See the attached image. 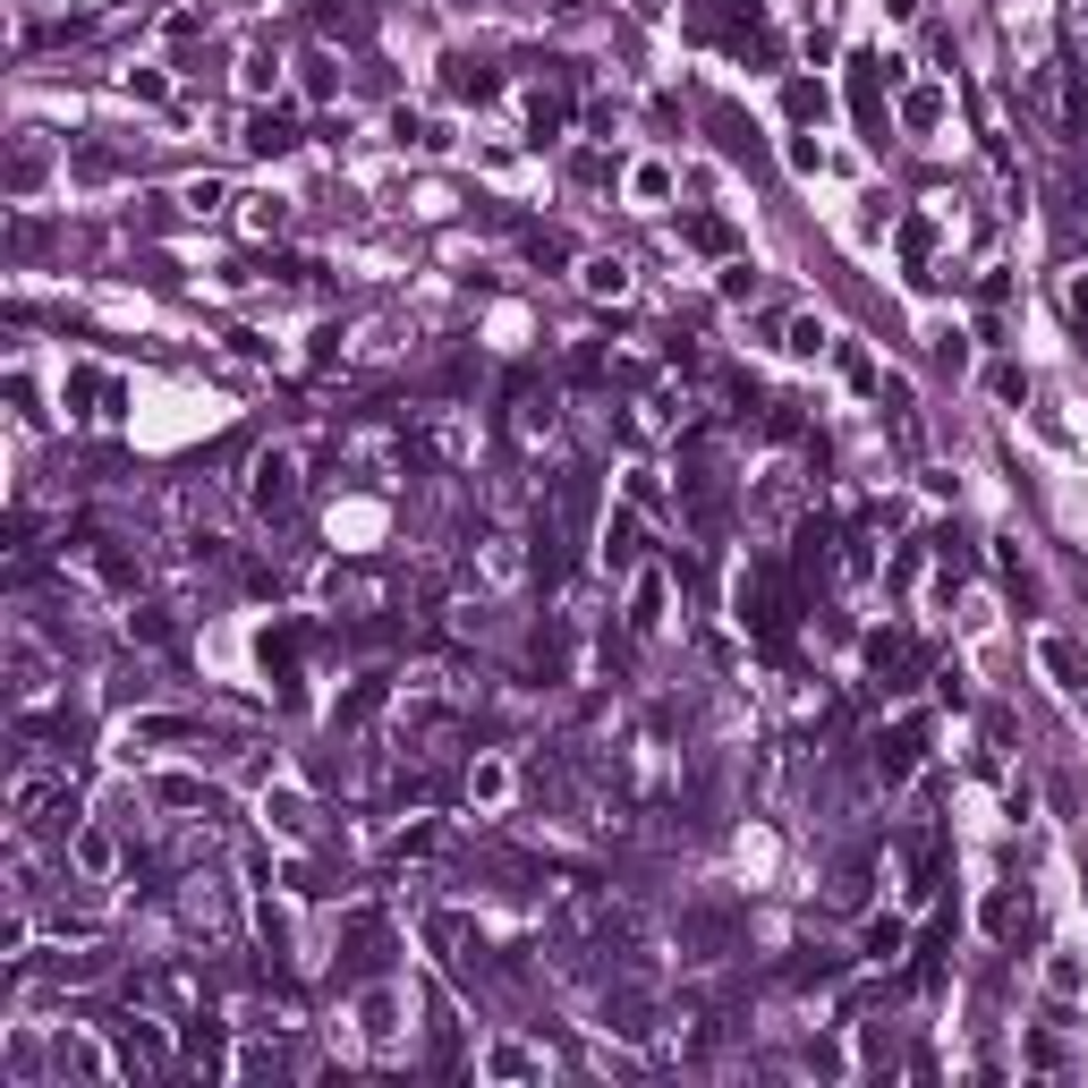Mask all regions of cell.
Here are the masks:
<instances>
[{
    "instance_id": "cell-13",
    "label": "cell",
    "mask_w": 1088,
    "mask_h": 1088,
    "mask_svg": "<svg viewBox=\"0 0 1088 1088\" xmlns=\"http://www.w3.org/2000/svg\"><path fill=\"white\" fill-rule=\"evenodd\" d=\"M978 919H987V936L1012 944L1020 927H1029V901H1020V894H987V910H978Z\"/></svg>"
},
{
    "instance_id": "cell-19",
    "label": "cell",
    "mask_w": 1088,
    "mask_h": 1088,
    "mask_svg": "<svg viewBox=\"0 0 1088 1088\" xmlns=\"http://www.w3.org/2000/svg\"><path fill=\"white\" fill-rule=\"evenodd\" d=\"M782 349H791V358H817V349H834V340H825L817 315H791V340H782Z\"/></svg>"
},
{
    "instance_id": "cell-24",
    "label": "cell",
    "mask_w": 1088,
    "mask_h": 1088,
    "mask_svg": "<svg viewBox=\"0 0 1088 1088\" xmlns=\"http://www.w3.org/2000/svg\"><path fill=\"white\" fill-rule=\"evenodd\" d=\"M927 247H936V221H901V256L910 264H927Z\"/></svg>"
},
{
    "instance_id": "cell-9",
    "label": "cell",
    "mask_w": 1088,
    "mask_h": 1088,
    "mask_svg": "<svg viewBox=\"0 0 1088 1088\" xmlns=\"http://www.w3.org/2000/svg\"><path fill=\"white\" fill-rule=\"evenodd\" d=\"M1038 663H1046L1055 689H1088V655L1071 647V638H1038Z\"/></svg>"
},
{
    "instance_id": "cell-5",
    "label": "cell",
    "mask_w": 1088,
    "mask_h": 1088,
    "mask_svg": "<svg viewBox=\"0 0 1088 1088\" xmlns=\"http://www.w3.org/2000/svg\"><path fill=\"white\" fill-rule=\"evenodd\" d=\"M69 400H77V417H120V375H102V366H69Z\"/></svg>"
},
{
    "instance_id": "cell-14",
    "label": "cell",
    "mask_w": 1088,
    "mask_h": 1088,
    "mask_svg": "<svg viewBox=\"0 0 1088 1088\" xmlns=\"http://www.w3.org/2000/svg\"><path fill=\"white\" fill-rule=\"evenodd\" d=\"M51 1064H60V1071H77V1080H102V1055H94L86 1038H69V1029L51 1038Z\"/></svg>"
},
{
    "instance_id": "cell-8",
    "label": "cell",
    "mask_w": 1088,
    "mask_h": 1088,
    "mask_svg": "<svg viewBox=\"0 0 1088 1088\" xmlns=\"http://www.w3.org/2000/svg\"><path fill=\"white\" fill-rule=\"evenodd\" d=\"M120 1064H128V1071H162V1064H170V1046H162V1029H153V1020H120Z\"/></svg>"
},
{
    "instance_id": "cell-22",
    "label": "cell",
    "mask_w": 1088,
    "mask_h": 1088,
    "mask_svg": "<svg viewBox=\"0 0 1088 1088\" xmlns=\"http://www.w3.org/2000/svg\"><path fill=\"white\" fill-rule=\"evenodd\" d=\"M689 247H706V256H723V247H731V230H723L715 213H698V221H689Z\"/></svg>"
},
{
    "instance_id": "cell-6",
    "label": "cell",
    "mask_w": 1088,
    "mask_h": 1088,
    "mask_svg": "<svg viewBox=\"0 0 1088 1088\" xmlns=\"http://www.w3.org/2000/svg\"><path fill=\"white\" fill-rule=\"evenodd\" d=\"M256 655H264V672L281 680V689H290V680H298V655H307V621H281V629H264V647H256Z\"/></svg>"
},
{
    "instance_id": "cell-10",
    "label": "cell",
    "mask_w": 1088,
    "mask_h": 1088,
    "mask_svg": "<svg viewBox=\"0 0 1088 1088\" xmlns=\"http://www.w3.org/2000/svg\"><path fill=\"white\" fill-rule=\"evenodd\" d=\"M638 510H647V502H621V510L605 519V561H612V570H629V561H638Z\"/></svg>"
},
{
    "instance_id": "cell-32",
    "label": "cell",
    "mask_w": 1088,
    "mask_h": 1088,
    "mask_svg": "<svg viewBox=\"0 0 1088 1088\" xmlns=\"http://www.w3.org/2000/svg\"><path fill=\"white\" fill-rule=\"evenodd\" d=\"M545 9H553V18H579V9H587V0H545Z\"/></svg>"
},
{
    "instance_id": "cell-23",
    "label": "cell",
    "mask_w": 1088,
    "mask_h": 1088,
    "mask_svg": "<svg viewBox=\"0 0 1088 1088\" xmlns=\"http://www.w3.org/2000/svg\"><path fill=\"white\" fill-rule=\"evenodd\" d=\"M655 621H663V579L638 587V612H629V629H655Z\"/></svg>"
},
{
    "instance_id": "cell-28",
    "label": "cell",
    "mask_w": 1088,
    "mask_h": 1088,
    "mask_svg": "<svg viewBox=\"0 0 1088 1088\" xmlns=\"http://www.w3.org/2000/svg\"><path fill=\"white\" fill-rule=\"evenodd\" d=\"M366 1029H375V1038H391V1029H400V1020H391V995H366Z\"/></svg>"
},
{
    "instance_id": "cell-27",
    "label": "cell",
    "mask_w": 1088,
    "mask_h": 1088,
    "mask_svg": "<svg viewBox=\"0 0 1088 1088\" xmlns=\"http://www.w3.org/2000/svg\"><path fill=\"white\" fill-rule=\"evenodd\" d=\"M264 817H281L290 834H307V825H315V817H307V799H264Z\"/></svg>"
},
{
    "instance_id": "cell-20",
    "label": "cell",
    "mask_w": 1088,
    "mask_h": 1088,
    "mask_svg": "<svg viewBox=\"0 0 1088 1088\" xmlns=\"http://www.w3.org/2000/svg\"><path fill=\"white\" fill-rule=\"evenodd\" d=\"M561 120H570V102H561V94H536L528 102V128H536V137H561Z\"/></svg>"
},
{
    "instance_id": "cell-3",
    "label": "cell",
    "mask_w": 1088,
    "mask_h": 1088,
    "mask_svg": "<svg viewBox=\"0 0 1088 1088\" xmlns=\"http://www.w3.org/2000/svg\"><path fill=\"white\" fill-rule=\"evenodd\" d=\"M894 77H901V60H876V51L850 60V111H859V128H885V86Z\"/></svg>"
},
{
    "instance_id": "cell-12",
    "label": "cell",
    "mask_w": 1088,
    "mask_h": 1088,
    "mask_svg": "<svg viewBox=\"0 0 1088 1088\" xmlns=\"http://www.w3.org/2000/svg\"><path fill=\"white\" fill-rule=\"evenodd\" d=\"M298 146V128L281 120V111H256V120H247V153H290Z\"/></svg>"
},
{
    "instance_id": "cell-30",
    "label": "cell",
    "mask_w": 1088,
    "mask_h": 1088,
    "mask_svg": "<svg viewBox=\"0 0 1088 1088\" xmlns=\"http://www.w3.org/2000/svg\"><path fill=\"white\" fill-rule=\"evenodd\" d=\"M1071 323L1088 332V272H1071Z\"/></svg>"
},
{
    "instance_id": "cell-2",
    "label": "cell",
    "mask_w": 1088,
    "mask_h": 1088,
    "mask_svg": "<svg viewBox=\"0 0 1088 1088\" xmlns=\"http://www.w3.org/2000/svg\"><path fill=\"white\" fill-rule=\"evenodd\" d=\"M247 502L264 510V519H281V510L298 502V460H290V451H256V468H247Z\"/></svg>"
},
{
    "instance_id": "cell-7",
    "label": "cell",
    "mask_w": 1088,
    "mask_h": 1088,
    "mask_svg": "<svg viewBox=\"0 0 1088 1088\" xmlns=\"http://www.w3.org/2000/svg\"><path fill=\"white\" fill-rule=\"evenodd\" d=\"M919 749H927V731H919V723H894L885 740H876V775H885V782H901L910 766H919Z\"/></svg>"
},
{
    "instance_id": "cell-4",
    "label": "cell",
    "mask_w": 1088,
    "mask_h": 1088,
    "mask_svg": "<svg viewBox=\"0 0 1088 1088\" xmlns=\"http://www.w3.org/2000/svg\"><path fill=\"white\" fill-rule=\"evenodd\" d=\"M868 672L885 680V689H910V680H919V647H910V629H876V638H868Z\"/></svg>"
},
{
    "instance_id": "cell-21",
    "label": "cell",
    "mask_w": 1088,
    "mask_h": 1088,
    "mask_svg": "<svg viewBox=\"0 0 1088 1088\" xmlns=\"http://www.w3.org/2000/svg\"><path fill=\"white\" fill-rule=\"evenodd\" d=\"M128 638H146V647H170L179 629H170V612H128Z\"/></svg>"
},
{
    "instance_id": "cell-25",
    "label": "cell",
    "mask_w": 1088,
    "mask_h": 1088,
    "mask_svg": "<svg viewBox=\"0 0 1088 1088\" xmlns=\"http://www.w3.org/2000/svg\"><path fill=\"white\" fill-rule=\"evenodd\" d=\"M162 799H170V808H204V782H196V775H170Z\"/></svg>"
},
{
    "instance_id": "cell-26",
    "label": "cell",
    "mask_w": 1088,
    "mask_h": 1088,
    "mask_svg": "<svg viewBox=\"0 0 1088 1088\" xmlns=\"http://www.w3.org/2000/svg\"><path fill=\"white\" fill-rule=\"evenodd\" d=\"M817 111H825V94L808 86V77H791V120H817Z\"/></svg>"
},
{
    "instance_id": "cell-29",
    "label": "cell",
    "mask_w": 1088,
    "mask_h": 1088,
    "mask_svg": "<svg viewBox=\"0 0 1088 1088\" xmlns=\"http://www.w3.org/2000/svg\"><path fill=\"white\" fill-rule=\"evenodd\" d=\"M281 221H290V213H281L272 196H256V204H247V230H281Z\"/></svg>"
},
{
    "instance_id": "cell-15",
    "label": "cell",
    "mask_w": 1088,
    "mask_h": 1088,
    "mask_svg": "<svg viewBox=\"0 0 1088 1088\" xmlns=\"http://www.w3.org/2000/svg\"><path fill=\"white\" fill-rule=\"evenodd\" d=\"M579 281H587L596 298H621V290H629V264H621V256H587V272H579Z\"/></svg>"
},
{
    "instance_id": "cell-11",
    "label": "cell",
    "mask_w": 1088,
    "mask_h": 1088,
    "mask_svg": "<svg viewBox=\"0 0 1088 1088\" xmlns=\"http://www.w3.org/2000/svg\"><path fill=\"white\" fill-rule=\"evenodd\" d=\"M442 86H451L460 102H493V94H502V77L485 69V60H451V77H442Z\"/></svg>"
},
{
    "instance_id": "cell-31",
    "label": "cell",
    "mask_w": 1088,
    "mask_h": 1088,
    "mask_svg": "<svg viewBox=\"0 0 1088 1088\" xmlns=\"http://www.w3.org/2000/svg\"><path fill=\"white\" fill-rule=\"evenodd\" d=\"M885 18H919V0H885Z\"/></svg>"
},
{
    "instance_id": "cell-16",
    "label": "cell",
    "mask_w": 1088,
    "mask_h": 1088,
    "mask_svg": "<svg viewBox=\"0 0 1088 1088\" xmlns=\"http://www.w3.org/2000/svg\"><path fill=\"white\" fill-rule=\"evenodd\" d=\"M43 162H51V153L34 146V137H26V146L9 153V196H26V188H34V179H43Z\"/></svg>"
},
{
    "instance_id": "cell-1",
    "label": "cell",
    "mask_w": 1088,
    "mask_h": 1088,
    "mask_svg": "<svg viewBox=\"0 0 1088 1088\" xmlns=\"http://www.w3.org/2000/svg\"><path fill=\"white\" fill-rule=\"evenodd\" d=\"M731 612H740V629H749V638L782 647V638H791V612H799V596H791V570H782L775 553H757L749 570H740V587H731Z\"/></svg>"
},
{
    "instance_id": "cell-18",
    "label": "cell",
    "mask_w": 1088,
    "mask_h": 1088,
    "mask_svg": "<svg viewBox=\"0 0 1088 1088\" xmlns=\"http://www.w3.org/2000/svg\"><path fill=\"white\" fill-rule=\"evenodd\" d=\"M383 689H391V680H358V689H349V698H340V723H366V715H375V706H383Z\"/></svg>"
},
{
    "instance_id": "cell-33",
    "label": "cell",
    "mask_w": 1088,
    "mask_h": 1088,
    "mask_svg": "<svg viewBox=\"0 0 1088 1088\" xmlns=\"http://www.w3.org/2000/svg\"><path fill=\"white\" fill-rule=\"evenodd\" d=\"M638 9H663V0H638Z\"/></svg>"
},
{
    "instance_id": "cell-17",
    "label": "cell",
    "mask_w": 1088,
    "mask_h": 1088,
    "mask_svg": "<svg viewBox=\"0 0 1088 1088\" xmlns=\"http://www.w3.org/2000/svg\"><path fill=\"white\" fill-rule=\"evenodd\" d=\"M859 952H868V961H894V952H901V919H868Z\"/></svg>"
}]
</instances>
